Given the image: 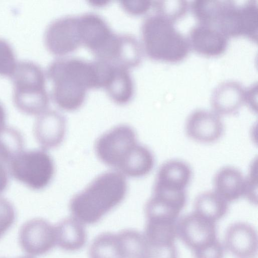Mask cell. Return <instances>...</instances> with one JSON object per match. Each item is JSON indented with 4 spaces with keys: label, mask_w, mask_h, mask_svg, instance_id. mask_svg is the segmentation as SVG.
Masks as SVG:
<instances>
[{
    "label": "cell",
    "mask_w": 258,
    "mask_h": 258,
    "mask_svg": "<svg viewBox=\"0 0 258 258\" xmlns=\"http://www.w3.org/2000/svg\"><path fill=\"white\" fill-rule=\"evenodd\" d=\"M126 190L125 178L120 173L105 172L71 199L70 211L82 224H95L122 201Z\"/></svg>",
    "instance_id": "cell-1"
},
{
    "label": "cell",
    "mask_w": 258,
    "mask_h": 258,
    "mask_svg": "<svg viewBox=\"0 0 258 258\" xmlns=\"http://www.w3.org/2000/svg\"><path fill=\"white\" fill-rule=\"evenodd\" d=\"M203 23L220 31L228 38L245 36L256 42L257 1L238 4L234 1H206L201 8Z\"/></svg>",
    "instance_id": "cell-2"
},
{
    "label": "cell",
    "mask_w": 258,
    "mask_h": 258,
    "mask_svg": "<svg viewBox=\"0 0 258 258\" xmlns=\"http://www.w3.org/2000/svg\"><path fill=\"white\" fill-rule=\"evenodd\" d=\"M47 74L53 85L54 101L59 108L74 111L83 105L91 84L89 67L85 60L57 59L49 66Z\"/></svg>",
    "instance_id": "cell-3"
},
{
    "label": "cell",
    "mask_w": 258,
    "mask_h": 258,
    "mask_svg": "<svg viewBox=\"0 0 258 258\" xmlns=\"http://www.w3.org/2000/svg\"><path fill=\"white\" fill-rule=\"evenodd\" d=\"M143 48L151 59L177 63L188 55V39L174 27V23L156 14L147 17L141 27Z\"/></svg>",
    "instance_id": "cell-4"
},
{
    "label": "cell",
    "mask_w": 258,
    "mask_h": 258,
    "mask_svg": "<svg viewBox=\"0 0 258 258\" xmlns=\"http://www.w3.org/2000/svg\"><path fill=\"white\" fill-rule=\"evenodd\" d=\"M13 74L15 101L18 108L31 115L44 113L48 107L49 100L41 69L31 63L23 62L16 67Z\"/></svg>",
    "instance_id": "cell-5"
},
{
    "label": "cell",
    "mask_w": 258,
    "mask_h": 258,
    "mask_svg": "<svg viewBox=\"0 0 258 258\" xmlns=\"http://www.w3.org/2000/svg\"><path fill=\"white\" fill-rule=\"evenodd\" d=\"M81 44L88 48L98 59L112 62L120 43V34L112 31L102 17L93 13L78 16Z\"/></svg>",
    "instance_id": "cell-6"
},
{
    "label": "cell",
    "mask_w": 258,
    "mask_h": 258,
    "mask_svg": "<svg viewBox=\"0 0 258 258\" xmlns=\"http://www.w3.org/2000/svg\"><path fill=\"white\" fill-rule=\"evenodd\" d=\"M9 164L13 177L34 190L47 186L54 172L53 161L43 150L23 151Z\"/></svg>",
    "instance_id": "cell-7"
},
{
    "label": "cell",
    "mask_w": 258,
    "mask_h": 258,
    "mask_svg": "<svg viewBox=\"0 0 258 258\" xmlns=\"http://www.w3.org/2000/svg\"><path fill=\"white\" fill-rule=\"evenodd\" d=\"M138 144L134 130L122 124L100 136L96 142L95 151L102 162L120 171L133 157Z\"/></svg>",
    "instance_id": "cell-8"
},
{
    "label": "cell",
    "mask_w": 258,
    "mask_h": 258,
    "mask_svg": "<svg viewBox=\"0 0 258 258\" xmlns=\"http://www.w3.org/2000/svg\"><path fill=\"white\" fill-rule=\"evenodd\" d=\"M176 235L193 252L212 244L217 237L216 222L193 212L178 219Z\"/></svg>",
    "instance_id": "cell-9"
},
{
    "label": "cell",
    "mask_w": 258,
    "mask_h": 258,
    "mask_svg": "<svg viewBox=\"0 0 258 258\" xmlns=\"http://www.w3.org/2000/svg\"><path fill=\"white\" fill-rule=\"evenodd\" d=\"M45 41L48 50L56 55L76 50L82 44L78 16H67L53 21L47 28Z\"/></svg>",
    "instance_id": "cell-10"
},
{
    "label": "cell",
    "mask_w": 258,
    "mask_h": 258,
    "mask_svg": "<svg viewBox=\"0 0 258 258\" xmlns=\"http://www.w3.org/2000/svg\"><path fill=\"white\" fill-rule=\"evenodd\" d=\"M19 240L27 254L39 256L49 252L56 245L55 227L42 218H34L21 227Z\"/></svg>",
    "instance_id": "cell-11"
},
{
    "label": "cell",
    "mask_w": 258,
    "mask_h": 258,
    "mask_svg": "<svg viewBox=\"0 0 258 258\" xmlns=\"http://www.w3.org/2000/svg\"><path fill=\"white\" fill-rule=\"evenodd\" d=\"M187 200L185 191H173L154 188L145 205L147 220L176 222Z\"/></svg>",
    "instance_id": "cell-12"
},
{
    "label": "cell",
    "mask_w": 258,
    "mask_h": 258,
    "mask_svg": "<svg viewBox=\"0 0 258 258\" xmlns=\"http://www.w3.org/2000/svg\"><path fill=\"white\" fill-rule=\"evenodd\" d=\"M186 136L199 143L209 144L219 140L224 132V125L220 116L204 109L192 111L185 125Z\"/></svg>",
    "instance_id": "cell-13"
},
{
    "label": "cell",
    "mask_w": 258,
    "mask_h": 258,
    "mask_svg": "<svg viewBox=\"0 0 258 258\" xmlns=\"http://www.w3.org/2000/svg\"><path fill=\"white\" fill-rule=\"evenodd\" d=\"M228 38L211 26L198 24L192 28L188 35L190 48L206 56L220 55L226 50Z\"/></svg>",
    "instance_id": "cell-14"
},
{
    "label": "cell",
    "mask_w": 258,
    "mask_h": 258,
    "mask_svg": "<svg viewBox=\"0 0 258 258\" xmlns=\"http://www.w3.org/2000/svg\"><path fill=\"white\" fill-rule=\"evenodd\" d=\"M227 249L238 258H252L257 251V235L249 223L237 222L227 229L225 235Z\"/></svg>",
    "instance_id": "cell-15"
},
{
    "label": "cell",
    "mask_w": 258,
    "mask_h": 258,
    "mask_svg": "<svg viewBox=\"0 0 258 258\" xmlns=\"http://www.w3.org/2000/svg\"><path fill=\"white\" fill-rule=\"evenodd\" d=\"M245 89L238 82L225 81L214 89L211 104L214 112L220 115L236 114L245 103Z\"/></svg>",
    "instance_id": "cell-16"
},
{
    "label": "cell",
    "mask_w": 258,
    "mask_h": 258,
    "mask_svg": "<svg viewBox=\"0 0 258 258\" xmlns=\"http://www.w3.org/2000/svg\"><path fill=\"white\" fill-rule=\"evenodd\" d=\"M192 170L185 162L169 160L162 164L159 169L154 188L173 191H183L192 177Z\"/></svg>",
    "instance_id": "cell-17"
},
{
    "label": "cell",
    "mask_w": 258,
    "mask_h": 258,
    "mask_svg": "<svg viewBox=\"0 0 258 258\" xmlns=\"http://www.w3.org/2000/svg\"><path fill=\"white\" fill-rule=\"evenodd\" d=\"M66 126V119L59 112H46L36 121L34 128V135L43 149H52L62 142Z\"/></svg>",
    "instance_id": "cell-18"
},
{
    "label": "cell",
    "mask_w": 258,
    "mask_h": 258,
    "mask_svg": "<svg viewBox=\"0 0 258 258\" xmlns=\"http://www.w3.org/2000/svg\"><path fill=\"white\" fill-rule=\"evenodd\" d=\"M214 191L228 203L244 197L246 177L238 169L232 166L220 168L214 177Z\"/></svg>",
    "instance_id": "cell-19"
},
{
    "label": "cell",
    "mask_w": 258,
    "mask_h": 258,
    "mask_svg": "<svg viewBox=\"0 0 258 258\" xmlns=\"http://www.w3.org/2000/svg\"><path fill=\"white\" fill-rule=\"evenodd\" d=\"M55 227L56 244L69 251L78 250L84 247L87 234L83 224L74 217L65 218Z\"/></svg>",
    "instance_id": "cell-20"
},
{
    "label": "cell",
    "mask_w": 258,
    "mask_h": 258,
    "mask_svg": "<svg viewBox=\"0 0 258 258\" xmlns=\"http://www.w3.org/2000/svg\"><path fill=\"white\" fill-rule=\"evenodd\" d=\"M104 89L112 101L119 105L128 103L134 94V83L128 69L114 63Z\"/></svg>",
    "instance_id": "cell-21"
},
{
    "label": "cell",
    "mask_w": 258,
    "mask_h": 258,
    "mask_svg": "<svg viewBox=\"0 0 258 258\" xmlns=\"http://www.w3.org/2000/svg\"><path fill=\"white\" fill-rule=\"evenodd\" d=\"M89 254L90 258H128L120 232H104L97 235L90 245Z\"/></svg>",
    "instance_id": "cell-22"
},
{
    "label": "cell",
    "mask_w": 258,
    "mask_h": 258,
    "mask_svg": "<svg viewBox=\"0 0 258 258\" xmlns=\"http://www.w3.org/2000/svg\"><path fill=\"white\" fill-rule=\"evenodd\" d=\"M228 203L214 190L203 192L195 200L194 212L216 222L228 212Z\"/></svg>",
    "instance_id": "cell-23"
},
{
    "label": "cell",
    "mask_w": 258,
    "mask_h": 258,
    "mask_svg": "<svg viewBox=\"0 0 258 258\" xmlns=\"http://www.w3.org/2000/svg\"><path fill=\"white\" fill-rule=\"evenodd\" d=\"M23 138L17 130L6 126L0 133V161L9 163L23 151Z\"/></svg>",
    "instance_id": "cell-24"
},
{
    "label": "cell",
    "mask_w": 258,
    "mask_h": 258,
    "mask_svg": "<svg viewBox=\"0 0 258 258\" xmlns=\"http://www.w3.org/2000/svg\"><path fill=\"white\" fill-rule=\"evenodd\" d=\"M153 3L156 14L173 23L185 14L188 7L185 1H159Z\"/></svg>",
    "instance_id": "cell-25"
},
{
    "label": "cell",
    "mask_w": 258,
    "mask_h": 258,
    "mask_svg": "<svg viewBox=\"0 0 258 258\" xmlns=\"http://www.w3.org/2000/svg\"><path fill=\"white\" fill-rule=\"evenodd\" d=\"M144 258H178L177 248L174 243L152 244L146 241Z\"/></svg>",
    "instance_id": "cell-26"
},
{
    "label": "cell",
    "mask_w": 258,
    "mask_h": 258,
    "mask_svg": "<svg viewBox=\"0 0 258 258\" xmlns=\"http://www.w3.org/2000/svg\"><path fill=\"white\" fill-rule=\"evenodd\" d=\"M14 52L10 46L0 39V74H13L16 68Z\"/></svg>",
    "instance_id": "cell-27"
},
{
    "label": "cell",
    "mask_w": 258,
    "mask_h": 258,
    "mask_svg": "<svg viewBox=\"0 0 258 258\" xmlns=\"http://www.w3.org/2000/svg\"><path fill=\"white\" fill-rule=\"evenodd\" d=\"M15 210L7 199L0 197V238L14 223Z\"/></svg>",
    "instance_id": "cell-28"
},
{
    "label": "cell",
    "mask_w": 258,
    "mask_h": 258,
    "mask_svg": "<svg viewBox=\"0 0 258 258\" xmlns=\"http://www.w3.org/2000/svg\"><path fill=\"white\" fill-rule=\"evenodd\" d=\"M246 177L244 197L252 204H257V182L256 166L252 164L248 175Z\"/></svg>",
    "instance_id": "cell-29"
},
{
    "label": "cell",
    "mask_w": 258,
    "mask_h": 258,
    "mask_svg": "<svg viewBox=\"0 0 258 258\" xmlns=\"http://www.w3.org/2000/svg\"><path fill=\"white\" fill-rule=\"evenodd\" d=\"M152 3L149 1H122L120 5L127 13L138 16L147 13L152 6Z\"/></svg>",
    "instance_id": "cell-30"
},
{
    "label": "cell",
    "mask_w": 258,
    "mask_h": 258,
    "mask_svg": "<svg viewBox=\"0 0 258 258\" xmlns=\"http://www.w3.org/2000/svg\"><path fill=\"white\" fill-rule=\"evenodd\" d=\"M195 258H223L224 248L218 240L209 246L194 252Z\"/></svg>",
    "instance_id": "cell-31"
},
{
    "label": "cell",
    "mask_w": 258,
    "mask_h": 258,
    "mask_svg": "<svg viewBox=\"0 0 258 258\" xmlns=\"http://www.w3.org/2000/svg\"><path fill=\"white\" fill-rule=\"evenodd\" d=\"M245 103L253 111H257V85H252L245 89Z\"/></svg>",
    "instance_id": "cell-32"
},
{
    "label": "cell",
    "mask_w": 258,
    "mask_h": 258,
    "mask_svg": "<svg viewBox=\"0 0 258 258\" xmlns=\"http://www.w3.org/2000/svg\"><path fill=\"white\" fill-rule=\"evenodd\" d=\"M8 182L7 171L4 163L0 161V195L6 189Z\"/></svg>",
    "instance_id": "cell-33"
},
{
    "label": "cell",
    "mask_w": 258,
    "mask_h": 258,
    "mask_svg": "<svg viewBox=\"0 0 258 258\" xmlns=\"http://www.w3.org/2000/svg\"><path fill=\"white\" fill-rule=\"evenodd\" d=\"M6 113L2 105L0 104V133L6 126Z\"/></svg>",
    "instance_id": "cell-34"
},
{
    "label": "cell",
    "mask_w": 258,
    "mask_h": 258,
    "mask_svg": "<svg viewBox=\"0 0 258 258\" xmlns=\"http://www.w3.org/2000/svg\"><path fill=\"white\" fill-rule=\"evenodd\" d=\"M19 258H31V257L25 256V257H19Z\"/></svg>",
    "instance_id": "cell-35"
}]
</instances>
